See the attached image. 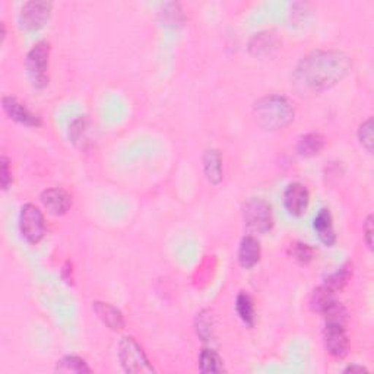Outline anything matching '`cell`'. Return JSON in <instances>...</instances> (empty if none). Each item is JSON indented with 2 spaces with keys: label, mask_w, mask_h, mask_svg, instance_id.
Returning a JSON list of instances; mask_svg holds the SVG:
<instances>
[{
  "label": "cell",
  "mask_w": 374,
  "mask_h": 374,
  "mask_svg": "<svg viewBox=\"0 0 374 374\" xmlns=\"http://www.w3.org/2000/svg\"><path fill=\"white\" fill-rule=\"evenodd\" d=\"M352 69L351 57L340 50H315L292 72V88L300 96H315L339 84Z\"/></svg>",
  "instance_id": "obj_1"
},
{
  "label": "cell",
  "mask_w": 374,
  "mask_h": 374,
  "mask_svg": "<svg viewBox=\"0 0 374 374\" xmlns=\"http://www.w3.org/2000/svg\"><path fill=\"white\" fill-rule=\"evenodd\" d=\"M296 108L284 95H266L253 106V119L264 130H282L294 122Z\"/></svg>",
  "instance_id": "obj_2"
},
{
  "label": "cell",
  "mask_w": 374,
  "mask_h": 374,
  "mask_svg": "<svg viewBox=\"0 0 374 374\" xmlns=\"http://www.w3.org/2000/svg\"><path fill=\"white\" fill-rule=\"evenodd\" d=\"M48 62H50V44L47 41H38L32 45L27 55V72L32 85L37 89H43L48 85Z\"/></svg>",
  "instance_id": "obj_3"
},
{
  "label": "cell",
  "mask_w": 374,
  "mask_h": 374,
  "mask_svg": "<svg viewBox=\"0 0 374 374\" xmlns=\"http://www.w3.org/2000/svg\"><path fill=\"white\" fill-rule=\"evenodd\" d=\"M119 360L123 370L127 373H155V368L150 363L143 348L138 344V340L134 336L122 338L119 344Z\"/></svg>",
  "instance_id": "obj_4"
},
{
  "label": "cell",
  "mask_w": 374,
  "mask_h": 374,
  "mask_svg": "<svg viewBox=\"0 0 374 374\" xmlns=\"http://www.w3.org/2000/svg\"><path fill=\"white\" fill-rule=\"evenodd\" d=\"M243 218L247 229L253 233L265 234L273 226L272 206L262 198H252L243 208Z\"/></svg>",
  "instance_id": "obj_5"
},
{
  "label": "cell",
  "mask_w": 374,
  "mask_h": 374,
  "mask_svg": "<svg viewBox=\"0 0 374 374\" xmlns=\"http://www.w3.org/2000/svg\"><path fill=\"white\" fill-rule=\"evenodd\" d=\"M20 230L29 245H38L45 234V221L41 209L34 203H25L20 213Z\"/></svg>",
  "instance_id": "obj_6"
},
{
  "label": "cell",
  "mask_w": 374,
  "mask_h": 374,
  "mask_svg": "<svg viewBox=\"0 0 374 374\" xmlns=\"http://www.w3.org/2000/svg\"><path fill=\"white\" fill-rule=\"evenodd\" d=\"M53 3L45 0H32L21 8L20 25L25 31H38L50 20Z\"/></svg>",
  "instance_id": "obj_7"
},
{
  "label": "cell",
  "mask_w": 374,
  "mask_h": 374,
  "mask_svg": "<svg viewBox=\"0 0 374 374\" xmlns=\"http://www.w3.org/2000/svg\"><path fill=\"white\" fill-rule=\"evenodd\" d=\"M324 350L333 359H344L350 352V338L345 326L340 323H326L323 329Z\"/></svg>",
  "instance_id": "obj_8"
},
{
  "label": "cell",
  "mask_w": 374,
  "mask_h": 374,
  "mask_svg": "<svg viewBox=\"0 0 374 374\" xmlns=\"http://www.w3.org/2000/svg\"><path fill=\"white\" fill-rule=\"evenodd\" d=\"M2 107L8 117L16 123L24 124L27 127H40L43 124L41 117L36 115L34 111H31L18 99H15V96L5 95L2 99Z\"/></svg>",
  "instance_id": "obj_9"
},
{
  "label": "cell",
  "mask_w": 374,
  "mask_h": 374,
  "mask_svg": "<svg viewBox=\"0 0 374 374\" xmlns=\"http://www.w3.org/2000/svg\"><path fill=\"white\" fill-rule=\"evenodd\" d=\"M310 203V193L303 183H291L284 192V206L291 217H301Z\"/></svg>",
  "instance_id": "obj_10"
},
{
  "label": "cell",
  "mask_w": 374,
  "mask_h": 374,
  "mask_svg": "<svg viewBox=\"0 0 374 374\" xmlns=\"http://www.w3.org/2000/svg\"><path fill=\"white\" fill-rule=\"evenodd\" d=\"M41 203L48 210V214L55 217L66 215L72 208L71 193L62 187H52L41 193Z\"/></svg>",
  "instance_id": "obj_11"
},
{
  "label": "cell",
  "mask_w": 374,
  "mask_h": 374,
  "mask_svg": "<svg viewBox=\"0 0 374 374\" xmlns=\"http://www.w3.org/2000/svg\"><path fill=\"white\" fill-rule=\"evenodd\" d=\"M92 310L110 331L117 332L124 329L126 320L117 307L106 301H95L92 304Z\"/></svg>",
  "instance_id": "obj_12"
},
{
  "label": "cell",
  "mask_w": 374,
  "mask_h": 374,
  "mask_svg": "<svg viewBox=\"0 0 374 374\" xmlns=\"http://www.w3.org/2000/svg\"><path fill=\"white\" fill-rule=\"evenodd\" d=\"M313 229L319 237V240L323 243L326 247H332L336 243V233L333 229V218L331 210L328 208L320 209L315 221H313Z\"/></svg>",
  "instance_id": "obj_13"
},
{
  "label": "cell",
  "mask_w": 374,
  "mask_h": 374,
  "mask_svg": "<svg viewBox=\"0 0 374 374\" xmlns=\"http://www.w3.org/2000/svg\"><path fill=\"white\" fill-rule=\"evenodd\" d=\"M260 254H262V249H260V243L256 237L246 236L241 240L238 247V264L241 268H254L259 264Z\"/></svg>",
  "instance_id": "obj_14"
},
{
  "label": "cell",
  "mask_w": 374,
  "mask_h": 374,
  "mask_svg": "<svg viewBox=\"0 0 374 374\" xmlns=\"http://www.w3.org/2000/svg\"><path fill=\"white\" fill-rule=\"evenodd\" d=\"M203 162V173L208 178V182L214 186H218L224 178V166L222 157L218 150H208L202 158Z\"/></svg>",
  "instance_id": "obj_15"
},
{
  "label": "cell",
  "mask_w": 374,
  "mask_h": 374,
  "mask_svg": "<svg viewBox=\"0 0 374 374\" xmlns=\"http://www.w3.org/2000/svg\"><path fill=\"white\" fill-rule=\"evenodd\" d=\"M324 148V138L317 132H310L300 136L297 142V152L300 157L310 158L316 157Z\"/></svg>",
  "instance_id": "obj_16"
},
{
  "label": "cell",
  "mask_w": 374,
  "mask_h": 374,
  "mask_svg": "<svg viewBox=\"0 0 374 374\" xmlns=\"http://www.w3.org/2000/svg\"><path fill=\"white\" fill-rule=\"evenodd\" d=\"M89 132H91V123L87 117H78L69 126L71 141L79 150H87V146L91 143Z\"/></svg>",
  "instance_id": "obj_17"
},
{
  "label": "cell",
  "mask_w": 374,
  "mask_h": 374,
  "mask_svg": "<svg viewBox=\"0 0 374 374\" xmlns=\"http://www.w3.org/2000/svg\"><path fill=\"white\" fill-rule=\"evenodd\" d=\"M236 310L241 322L249 328L254 326L256 322V312H254V301L252 296L246 291H241L236 300Z\"/></svg>",
  "instance_id": "obj_18"
},
{
  "label": "cell",
  "mask_w": 374,
  "mask_h": 374,
  "mask_svg": "<svg viewBox=\"0 0 374 374\" xmlns=\"http://www.w3.org/2000/svg\"><path fill=\"white\" fill-rule=\"evenodd\" d=\"M199 370L203 374H220L224 373V363L220 354L210 348H203L199 354Z\"/></svg>",
  "instance_id": "obj_19"
},
{
  "label": "cell",
  "mask_w": 374,
  "mask_h": 374,
  "mask_svg": "<svg viewBox=\"0 0 374 374\" xmlns=\"http://www.w3.org/2000/svg\"><path fill=\"white\" fill-rule=\"evenodd\" d=\"M56 371L59 373H75V374H82V373H91V367L87 364V361L82 357L78 355H64L63 359H60L56 364Z\"/></svg>",
  "instance_id": "obj_20"
},
{
  "label": "cell",
  "mask_w": 374,
  "mask_h": 374,
  "mask_svg": "<svg viewBox=\"0 0 374 374\" xmlns=\"http://www.w3.org/2000/svg\"><path fill=\"white\" fill-rule=\"evenodd\" d=\"M352 276V265L347 264L343 268H339L336 272L331 273L326 280H324V287H328L332 292H340L343 291Z\"/></svg>",
  "instance_id": "obj_21"
},
{
  "label": "cell",
  "mask_w": 374,
  "mask_h": 374,
  "mask_svg": "<svg viewBox=\"0 0 374 374\" xmlns=\"http://www.w3.org/2000/svg\"><path fill=\"white\" fill-rule=\"evenodd\" d=\"M194 328H196V333L202 340H210L214 338V331H215V319L213 312L209 310V308H205L202 310L198 317L196 322H194Z\"/></svg>",
  "instance_id": "obj_22"
},
{
  "label": "cell",
  "mask_w": 374,
  "mask_h": 374,
  "mask_svg": "<svg viewBox=\"0 0 374 374\" xmlns=\"http://www.w3.org/2000/svg\"><path fill=\"white\" fill-rule=\"evenodd\" d=\"M324 317V322L326 323H340V324H345L347 319H348V312L347 308L343 303L336 301L335 299L323 308V312L320 313Z\"/></svg>",
  "instance_id": "obj_23"
},
{
  "label": "cell",
  "mask_w": 374,
  "mask_h": 374,
  "mask_svg": "<svg viewBox=\"0 0 374 374\" xmlns=\"http://www.w3.org/2000/svg\"><path fill=\"white\" fill-rule=\"evenodd\" d=\"M333 299H335V292H332L328 287L320 285L319 288L313 291V294H312V299H310L312 310L322 313L323 308L326 307Z\"/></svg>",
  "instance_id": "obj_24"
},
{
  "label": "cell",
  "mask_w": 374,
  "mask_h": 374,
  "mask_svg": "<svg viewBox=\"0 0 374 374\" xmlns=\"http://www.w3.org/2000/svg\"><path fill=\"white\" fill-rule=\"evenodd\" d=\"M289 256L294 257L301 265H308L315 259V249L305 243H294L289 246Z\"/></svg>",
  "instance_id": "obj_25"
},
{
  "label": "cell",
  "mask_w": 374,
  "mask_h": 374,
  "mask_svg": "<svg viewBox=\"0 0 374 374\" xmlns=\"http://www.w3.org/2000/svg\"><path fill=\"white\" fill-rule=\"evenodd\" d=\"M359 141L367 152H373V119L368 117L359 127Z\"/></svg>",
  "instance_id": "obj_26"
},
{
  "label": "cell",
  "mask_w": 374,
  "mask_h": 374,
  "mask_svg": "<svg viewBox=\"0 0 374 374\" xmlns=\"http://www.w3.org/2000/svg\"><path fill=\"white\" fill-rule=\"evenodd\" d=\"M0 182H2V190H8L12 185V171H10V162L9 159L2 155L0 158Z\"/></svg>",
  "instance_id": "obj_27"
},
{
  "label": "cell",
  "mask_w": 374,
  "mask_h": 374,
  "mask_svg": "<svg viewBox=\"0 0 374 374\" xmlns=\"http://www.w3.org/2000/svg\"><path fill=\"white\" fill-rule=\"evenodd\" d=\"M373 215H368L366 218V222L363 225V231H364V238H366V245L370 250H373V233H374V222H373Z\"/></svg>",
  "instance_id": "obj_28"
},
{
  "label": "cell",
  "mask_w": 374,
  "mask_h": 374,
  "mask_svg": "<svg viewBox=\"0 0 374 374\" xmlns=\"http://www.w3.org/2000/svg\"><path fill=\"white\" fill-rule=\"evenodd\" d=\"M367 371L368 370L364 366H359V364H351L344 368V373H367Z\"/></svg>",
  "instance_id": "obj_29"
}]
</instances>
